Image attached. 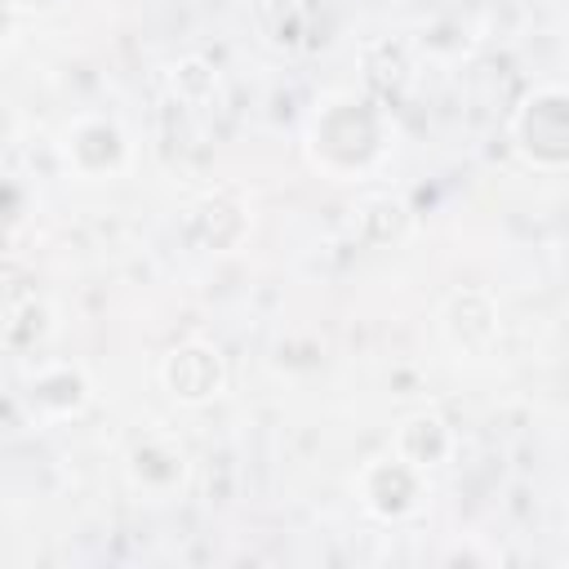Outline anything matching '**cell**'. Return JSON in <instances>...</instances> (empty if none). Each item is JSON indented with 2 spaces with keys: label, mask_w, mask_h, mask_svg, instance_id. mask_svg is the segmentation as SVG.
I'll list each match as a JSON object with an SVG mask.
<instances>
[{
  "label": "cell",
  "mask_w": 569,
  "mask_h": 569,
  "mask_svg": "<svg viewBox=\"0 0 569 569\" xmlns=\"http://www.w3.org/2000/svg\"><path fill=\"white\" fill-rule=\"evenodd\" d=\"M62 151L67 160L84 173V178H102V173H116L129 156V142H124V129L111 120V116H80L67 138H62Z\"/></svg>",
  "instance_id": "277c9868"
},
{
  "label": "cell",
  "mask_w": 569,
  "mask_h": 569,
  "mask_svg": "<svg viewBox=\"0 0 569 569\" xmlns=\"http://www.w3.org/2000/svg\"><path fill=\"white\" fill-rule=\"evenodd\" d=\"M422 467H413L409 458H400V453H391V458H378V462H369L365 471H360V502L373 511V516H382V520H400V516H409V511H418V502H422V476H418Z\"/></svg>",
  "instance_id": "3957f363"
},
{
  "label": "cell",
  "mask_w": 569,
  "mask_h": 569,
  "mask_svg": "<svg viewBox=\"0 0 569 569\" xmlns=\"http://www.w3.org/2000/svg\"><path fill=\"white\" fill-rule=\"evenodd\" d=\"M511 142L529 164L565 169L569 164V89H533L511 120Z\"/></svg>",
  "instance_id": "6da1fadb"
},
{
  "label": "cell",
  "mask_w": 569,
  "mask_h": 569,
  "mask_svg": "<svg viewBox=\"0 0 569 569\" xmlns=\"http://www.w3.org/2000/svg\"><path fill=\"white\" fill-rule=\"evenodd\" d=\"M160 382H164V391H169L173 400H182V405H204V400H213V396L222 391V382H227L218 347H209V342H182V347H173V351L160 360Z\"/></svg>",
  "instance_id": "7a4b0ae2"
}]
</instances>
